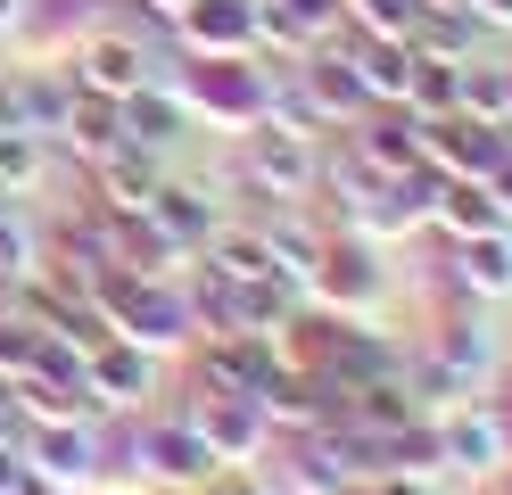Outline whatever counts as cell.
<instances>
[{
  "mask_svg": "<svg viewBox=\"0 0 512 495\" xmlns=\"http://www.w3.org/2000/svg\"><path fill=\"white\" fill-rule=\"evenodd\" d=\"M240 190L248 198H281V207H306V198L323 190V141L281 132V124H248V141H240Z\"/></svg>",
  "mask_w": 512,
  "mask_h": 495,
  "instance_id": "1",
  "label": "cell"
},
{
  "mask_svg": "<svg viewBox=\"0 0 512 495\" xmlns=\"http://www.w3.org/2000/svg\"><path fill=\"white\" fill-rule=\"evenodd\" d=\"M100 314L116 339H133V347H166L190 330V297L174 281H149V273H108L100 281Z\"/></svg>",
  "mask_w": 512,
  "mask_h": 495,
  "instance_id": "2",
  "label": "cell"
},
{
  "mask_svg": "<svg viewBox=\"0 0 512 495\" xmlns=\"http://www.w3.org/2000/svg\"><path fill=\"white\" fill-rule=\"evenodd\" d=\"M174 91H182V108H199V116H215V124H265V75H256L248 58H182V75H174Z\"/></svg>",
  "mask_w": 512,
  "mask_h": 495,
  "instance_id": "3",
  "label": "cell"
},
{
  "mask_svg": "<svg viewBox=\"0 0 512 495\" xmlns=\"http://www.w3.org/2000/svg\"><path fill=\"white\" fill-rule=\"evenodd\" d=\"M273 339H256V330H207V347H199V372H190V388H207V396H256L273 380Z\"/></svg>",
  "mask_w": 512,
  "mask_h": 495,
  "instance_id": "4",
  "label": "cell"
},
{
  "mask_svg": "<svg viewBox=\"0 0 512 495\" xmlns=\"http://www.w3.org/2000/svg\"><path fill=\"white\" fill-rule=\"evenodd\" d=\"M190 421H199V438H207V454L232 471V462H248L256 446H265V413H256V396H207V388H190V405H182Z\"/></svg>",
  "mask_w": 512,
  "mask_h": 495,
  "instance_id": "5",
  "label": "cell"
},
{
  "mask_svg": "<svg viewBox=\"0 0 512 495\" xmlns=\"http://www.w3.org/2000/svg\"><path fill=\"white\" fill-rule=\"evenodd\" d=\"M67 75H75V91L124 99V91L149 83V42H141V33H91V42L67 58Z\"/></svg>",
  "mask_w": 512,
  "mask_h": 495,
  "instance_id": "6",
  "label": "cell"
},
{
  "mask_svg": "<svg viewBox=\"0 0 512 495\" xmlns=\"http://www.w3.org/2000/svg\"><path fill=\"white\" fill-rule=\"evenodd\" d=\"M306 289L323 297L331 314H372V297H380V264L364 240H323V256H314V273Z\"/></svg>",
  "mask_w": 512,
  "mask_h": 495,
  "instance_id": "7",
  "label": "cell"
},
{
  "mask_svg": "<svg viewBox=\"0 0 512 495\" xmlns=\"http://www.w3.org/2000/svg\"><path fill=\"white\" fill-rule=\"evenodd\" d=\"M430 421H438V462H446V471H496V462H512L496 405L471 413V396H463V405H446V413H430Z\"/></svg>",
  "mask_w": 512,
  "mask_h": 495,
  "instance_id": "8",
  "label": "cell"
},
{
  "mask_svg": "<svg viewBox=\"0 0 512 495\" xmlns=\"http://www.w3.org/2000/svg\"><path fill=\"white\" fill-rule=\"evenodd\" d=\"M157 182H166L157 149H133V141H116L108 157H91V198H100L108 215H149Z\"/></svg>",
  "mask_w": 512,
  "mask_h": 495,
  "instance_id": "9",
  "label": "cell"
},
{
  "mask_svg": "<svg viewBox=\"0 0 512 495\" xmlns=\"http://www.w3.org/2000/svg\"><path fill=\"white\" fill-rule=\"evenodd\" d=\"M25 446V462H34L42 479H58V487H83L91 471H100V429H91L83 413L75 421H42L34 438H17Z\"/></svg>",
  "mask_w": 512,
  "mask_h": 495,
  "instance_id": "10",
  "label": "cell"
},
{
  "mask_svg": "<svg viewBox=\"0 0 512 495\" xmlns=\"http://www.w3.org/2000/svg\"><path fill=\"white\" fill-rule=\"evenodd\" d=\"M149 223L190 256V248H207L215 231H223V207L207 198V182H174V174H166V182H157V198H149Z\"/></svg>",
  "mask_w": 512,
  "mask_h": 495,
  "instance_id": "11",
  "label": "cell"
},
{
  "mask_svg": "<svg viewBox=\"0 0 512 495\" xmlns=\"http://www.w3.org/2000/svg\"><path fill=\"white\" fill-rule=\"evenodd\" d=\"M174 33H182L190 50H207V58H248V42H256V0H190Z\"/></svg>",
  "mask_w": 512,
  "mask_h": 495,
  "instance_id": "12",
  "label": "cell"
},
{
  "mask_svg": "<svg viewBox=\"0 0 512 495\" xmlns=\"http://www.w3.org/2000/svg\"><path fill=\"white\" fill-rule=\"evenodd\" d=\"M141 454H149L166 479H182V487H199V479H215V471H223V462L207 454V438H199V421H190V413L149 421V429H141Z\"/></svg>",
  "mask_w": 512,
  "mask_h": 495,
  "instance_id": "13",
  "label": "cell"
},
{
  "mask_svg": "<svg viewBox=\"0 0 512 495\" xmlns=\"http://www.w3.org/2000/svg\"><path fill=\"white\" fill-rule=\"evenodd\" d=\"M116 124H124V141H133V149H174V141H182V124H190V108H182V91L141 83V91H124V99H116Z\"/></svg>",
  "mask_w": 512,
  "mask_h": 495,
  "instance_id": "14",
  "label": "cell"
},
{
  "mask_svg": "<svg viewBox=\"0 0 512 495\" xmlns=\"http://www.w3.org/2000/svg\"><path fill=\"white\" fill-rule=\"evenodd\" d=\"M83 380H91V396H100V405H141V396H149V347L100 339V347L83 355Z\"/></svg>",
  "mask_w": 512,
  "mask_h": 495,
  "instance_id": "15",
  "label": "cell"
},
{
  "mask_svg": "<svg viewBox=\"0 0 512 495\" xmlns=\"http://www.w3.org/2000/svg\"><path fill=\"white\" fill-rule=\"evenodd\" d=\"M455 281L471 297H504L512 289V231H479V240H455Z\"/></svg>",
  "mask_w": 512,
  "mask_h": 495,
  "instance_id": "16",
  "label": "cell"
},
{
  "mask_svg": "<svg viewBox=\"0 0 512 495\" xmlns=\"http://www.w3.org/2000/svg\"><path fill=\"white\" fill-rule=\"evenodd\" d=\"M116 141H124L116 99H100V91H75V108H67V124H58V141H50V149H75V157L91 165V157H108Z\"/></svg>",
  "mask_w": 512,
  "mask_h": 495,
  "instance_id": "17",
  "label": "cell"
},
{
  "mask_svg": "<svg viewBox=\"0 0 512 495\" xmlns=\"http://www.w3.org/2000/svg\"><path fill=\"white\" fill-rule=\"evenodd\" d=\"M471 42H479L471 9H413V25H405V50H413V58H446V66H463Z\"/></svg>",
  "mask_w": 512,
  "mask_h": 495,
  "instance_id": "18",
  "label": "cell"
},
{
  "mask_svg": "<svg viewBox=\"0 0 512 495\" xmlns=\"http://www.w3.org/2000/svg\"><path fill=\"white\" fill-rule=\"evenodd\" d=\"M430 223H446L455 240H479V231H496V223H504V207H496V190H488V182H438Z\"/></svg>",
  "mask_w": 512,
  "mask_h": 495,
  "instance_id": "19",
  "label": "cell"
},
{
  "mask_svg": "<svg viewBox=\"0 0 512 495\" xmlns=\"http://www.w3.org/2000/svg\"><path fill=\"white\" fill-rule=\"evenodd\" d=\"M323 240H331V231H314V223H298L290 207H281V215L265 223V248H273V273L290 281V289H306V273H314V256H323Z\"/></svg>",
  "mask_w": 512,
  "mask_h": 495,
  "instance_id": "20",
  "label": "cell"
},
{
  "mask_svg": "<svg viewBox=\"0 0 512 495\" xmlns=\"http://www.w3.org/2000/svg\"><path fill=\"white\" fill-rule=\"evenodd\" d=\"M347 58H356V75L372 99H405V75H413V50L405 42H380V33H356L347 42Z\"/></svg>",
  "mask_w": 512,
  "mask_h": 495,
  "instance_id": "21",
  "label": "cell"
},
{
  "mask_svg": "<svg viewBox=\"0 0 512 495\" xmlns=\"http://www.w3.org/2000/svg\"><path fill=\"white\" fill-rule=\"evenodd\" d=\"M50 141L42 132H25V124H0V198H17V190H34L50 174Z\"/></svg>",
  "mask_w": 512,
  "mask_h": 495,
  "instance_id": "22",
  "label": "cell"
},
{
  "mask_svg": "<svg viewBox=\"0 0 512 495\" xmlns=\"http://www.w3.org/2000/svg\"><path fill=\"white\" fill-rule=\"evenodd\" d=\"M207 264H215V273H232V281H281L273 273V248H265V223H256V231H215Z\"/></svg>",
  "mask_w": 512,
  "mask_h": 495,
  "instance_id": "23",
  "label": "cell"
},
{
  "mask_svg": "<svg viewBox=\"0 0 512 495\" xmlns=\"http://www.w3.org/2000/svg\"><path fill=\"white\" fill-rule=\"evenodd\" d=\"M455 99H463V66L413 58V75H405V108L413 116H455Z\"/></svg>",
  "mask_w": 512,
  "mask_h": 495,
  "instance_id": "24",
  "label": "cell"
},
{
  "mask_svg": "<svg viewBox=\"0 0 512 495\" xmlns=\"http://www.w3.org/2000/svg\"><path fill=\"white\" fill-rule=\"evenodd\" d=\"M455 116L504 124V66H471V58H463V99H455Z\"/></svg>",
  "mask_w": 512,
  "mask_h": 495,
  "instance_id": "25",
  "label": "cell"
},
{
  "mask_svg": "<svg viewBox=\"0 0 512 495\" xmlns=\"http://www.w3.org/2000/svg\"><path fill=\"white\" fill-rule=\"evenodd\" d=\"M422 0H339V17L356 25V33H380V42H405V25Z\"/></svg>",
  "mask_w": 512,
  "mask_h": 495,
  "instance_id": "26",
  "label": "cell"
},
{
  "mask_svg": "<svg viewBox=\"0 0 512 495\" xmlns=\"http://www.w3.org/2000/svg\"><path fill=\"white\" fill-rule=\"evenodd\" d=\"M430 363H446L455 380L488 372V330H479V322H446V339H438V355H430Z\"/></svg>",
  "mask_w": 512,
  "mask_h": 495,
  "instance_id": "27",
  "label": "cell"
},
{
  "mask_svg": "<svg viewBox=\"0 0 512 495\" xmlns=\"http://www.w3.org/2000/svg\"><path fill=\"white\" fill-rule=\"evenodd\" d=\"M34 355H42V330L0 306V380H25V372H34Z\"/></svg>",
  "mask_w": 512,
  "mask_h": 495,
  "instance_id": "28",
  "label": "cell"
},
{
  "mask_svg": "<svg viewBox=\"0 0 512 495\" xmlns=\"http://www.w3.org/2000/svg\"><path fill=\"white\" fill-rule=\"evenodd\" d=\"M356 495H430V479H413V471H372V479H356Z\"/></svg>",
  "mask_w": 512,
  "mask_h": 495,
  "instance_id": "29",
  "label": "cell"
},
{
  "mask_svg": "<svg viewBox=\"0 0 512 495\" xmlns=\"http://www.w3.org/2000/svg\"><path fill=\"white\" fill-rule=\"evenodd\" d=\"M463 9H471L479 33H488V25H512V0H463Z\"/></svg>",
  "mask_w": 512,
  "mask_h": 495,
  "instance_id": "30",
  "label": "cell"
},
{
  "mask_svg": "<svg viewBox=\"0 0 512 495\" xmlns=\"http://www.w3.org/2000/svg\"><path fill=\"white\" fill-rule=\"evenodd\" d=\"M9 495H67V487H58V479H42L34 462H25V471H17V487H9Z\"/></svg>",
  "mask_w": 512,
  "mask_h": 495,
  "instance_id": "31",
  "label": "cell"
},
{
  "mask_svg": "<svg viewBox=\"0 0 512 495\" xmlns=\"http://www.w3.org/2000/svg\"><path fill=\"white\" fill-rule=\"evenodd\" d=\"M488 190H496V207H504V223H512V149H504V165L488 174Z\"/></svg>",
  "mask_w": 512,
  "mask_h": 495,
  "instance_id": "32",
  "label": "cell"
},
{
  "mask_svg": "<svg viewBox=\"0 0 512 495\" xmlns=\"http://www.w3.org/2000/svg\"><path fill=\"white\" fill-rule=\"evenodd\" d=\"M0 124H17V75L0 66Z\"/></svg>",
  "mask_w": 512,
  "mask_h": 495,
  "instance_id": "33",
  "label": "cell"
},
{
  "mask_svg": "<svg viewBox=\"0 0 512 495\" xmlns=\"http://www.w3.org/2000/svg\"><path fill=\"white\" fill-rule=\"evenodd\" d=\"M0 438H17V405H9V388H0Z\"/></svg>",
  "mask_w": 512,
  "mask_h": 495,
  "instance_id": "34",
  "label": "cell"
},
{
  "mask_svg": "<svg viewBox=\"0 0 512 495\" xmlns=\"http://www.w3.org/2000/svg\"><path fill=\"white\" fill-rule=\"evenodd\" d=\"M17 17H25V0H0V33H17Z\"/></svg>",
  "mask_w": 512,
  "mask_h": 495,
  "instance_id": "35",
  "label": "cell"
},
{
  "mask_svg": "<svg viewBox=\"0 0 512 495\" xmlns=\"http://www.w3.org/2000/svg\"><path fill=\"white\" fill-rule=\"evenodd\" d=\"M504 124H512V66H504Z\"/></svg>",
  "mask_w": 512,
  "mask_h": 495,
  "instance_id": "36",
  "label": "cell"
}]
</instances>
